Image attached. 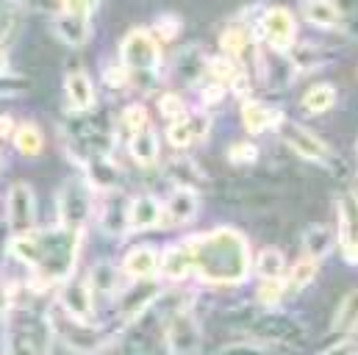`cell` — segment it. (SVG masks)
<instances>
[{
  "instance_id": "obj_1",
  "label": "cell",
  "mask_w": 358,
  "mask_h": 355,
  "mask_svg": "<svg viewBox=\"0 0 358 355\" xmlns=\"http://www.w3.org/2000/svg\"><path fill=\"white\" fill-rule=\"evenodd\" d=\"M84 245V231H67L62 225L56 228H34L28 233L11 236L8 253L20 264L31 266V289L45 291L73 277L78 256Z\"/></svg>"
},
{
  "instance_id": "obj_2",
  "label": "cell",
  "mask_w": 358,
  "mask_h": 355,
  "mask_svg": "<svg viewBox=\"0 0 358 355\" xmlns=\"http://www.w3.org/2000/svg\"><path fill=\"white\" fill-rule=\"evenodd\" d=\"M192 259V272L211 286H239L253 272V253L236 228H214L183 242Z\"/></svg>"
},
{
  "instance_id": "obj_3",
  "label": "cell",
  "mask_w": 358,
  "mask_h": 355,
  "mask_svg": "<svg viewBox=\"0 0 358 355\" xmlns=\"http://www.w3.org/2000/svg\"><path fill=\"white\" fill-rule=\"evenodd\" d=\"M64 133L70 139V153L73 156H81L78 161H90V159H103V156H111V147H114V131H111V122L94 111H81V114H73L67 122H64Z\"/></svg>"
},
{
  "instance_id": "obj_4",
  "label": "cell",
  "mask_w": 358,
  "mask_h": 355,
  "mask_svg": "<svg viewBox=\"0 0 358 355\" xmlns=\"http://www.w3.org/2000/svg\"><path fill=\"white\" fill-rule=\"evenodd\" d=\"M48 328H50V333H53L67 350H73L76 355H94L108 345V336H106L103 328H97V325H92V322H81V319L67 317L59 305L50 311Z\"/></svg>"
},
{
  "instance_id": "obj_5",
  "label": "cell",
  "mask_w": 358,
  "mask_h": 355,
  "mask_svg": "<svg viewBox=\"0 0 358 355\" xmlns=\"http://www.w3.org/2000/svg\"><path fill=\"white\" fill-rule=\"evenodd\" d=\"M120 67L128 75H156L162 70V48L159 39L148 28H131L120 42Z\"/></svg>"
},
{
  "instance_id": "obj_6",
  "label": "cell",
  "mask_w": 358,
  "mask_h": 355,
  "mask_svg": "<svg viewBox=\"0 0 358 355\" xmlns=\"http://www.w3.org/2000/svg\"><path fill=\"white\" fill-rule=\"evenodd\" d=\"M11 325L6 333V355H48L50 345V328L48 319L36 322V317H31L22 308H11Z\"/></svg>"
},
{
  "instance_id": "obj_7",
  "label": "cell",
  "mask_w": 358,
  "mask_h": 355,
  "mask_svg": "<svg viewBox=\"0 0 358 355\" xmlns=\"http://www.w3.org/2000/svg\"><path fill=\"white\" fill-rule=\"evenodd\" d=\"M56 214H59V225L67 231H84V222L92 214V189L87 180L81 178H70L64 180V186L59 189L56 197Z\"/></svg>"
},
{
  "instance_id": "obj_8",
  "label": "cell",
  "mask_w": 358,
  "mask_h": 355,
  "mask_svg": "<svg viewBox=\"0 0 358 355\" xmlns=\"http://www.w3.org/2000/svg\"><path fill=\"white\" fill-rule=\"evenodd\" d=\"M250 333H256L264 342H275L283 347H303L308 342V331L303 322H297L289 314H278L275 308L267 314H259L250 322Z\"/></svg>"
},
{
  "instance_id": "obj_9",
  "label": "cell",
  "mask_w": 358,
  "mask_h": 355,
  "mask_svg": "<svg viewBox=\"0 0 358 355\" xmlns=\"http://www.w3.org/2000/svg\"><path fill=\"white\" fill-rule=\"evenodd\" d=\"M256 25H259L256 36H262V42L272 53H286L292 45H297V20L283 6L264 8V14H262V20Z\"/></svg>"
},
{
  "instance_id": "obj_10",
  "label": "cell",
  "mask_w": 358,
  "mask_h": 355,
  "mask_svg": "<svg viewBox=\"0 0 358 355\" xmlns=\"http://www.w3.org/2000/svg\"><path fill=\"white\" fill-rule=\"evenodd\" d=\"M36 214H39V205H36V191L28 180H17L8 186L6 191V217H8V228L14 236L20 233H28L36 228Z\"/></svg>"
},
{
  "instance_id": "obj_11",
  "label": "cell",
  "mask_w": 358,
  "mask_h": 355,
  "mask_svg": "<svg viewBox=\"0 0 358 355\" xmlns=\"http://www.w3.org/2000/svg\"><path fill=\"white\" fill-rule=\"evenodd\" d=\"M278 133L283 139V145H289L303 161H314V164H331L334 161V153L331 147L308 128H303L300 122L283 117V122L278 125Z\"/></svg>"
},
{
  "instance_id": "obj_12",
  "label": "cell",
  "mask_w": 358,
  "mask_h": 355,
  "mask_svg": "<svg viewBox=\"0 0 358 355\" xmlns=\"http://www.w3.org/2000/svg\"><path fill=\"white\" fill-rule=\"evenodd\" d=\"M90 8L78 0H62V11L53 14V34L67 45V48H81L87 45L92 34Z\"/></svg>"
},
{
  "instance_id": "obj_13",
  "label": "cell",
  "mask_w": 358,
  "mask_h": 355,
  "mask_svg": "<svg viewBox=\"0 0 358 355\" xmlns=\"http://www.w3.org/2000/svg\"><path fill=\"white\" fill-rule=\"evenodd\" d=\"M164 345L170 355H200L203 333L192 311H176L164 325Z\"/></svg>"
},
{
  "instance_id": "obj_14",
  "label": "cell",
  "mask_w": 358,
  "mask_h": 355,
  "mask_svg": "<svg viewBox=\"0 0 358 355\" xmlns=\"http://www.w3.org/2000/svg\"><path fill=\"white\" fill-rule=\"evenodd\" d=\"M162 300V289L153 280H134L131 286L120 289L117 291V308H120V317L125 322H136L142 319L145 314L153 311V305Z\"/></svg>"
},
{
  "instance_id": "obj_15",
  "label": "cell",
  "mask_w": 358,
  "mask_h": 355,
  "mask_svg": "<svg viewBox=\"0 0 358 355\" xmlns=\"http://www.w3.org/2000/svg\"><path fill=\"white\" fill-rule=\"evenodd\" d=\"M59 308L81 322H92L94 317V294L87 286V280H64L59 283Z\"/></svg>"
},
{
  "instance_id": "obj_16",
  "label": "cell",
  "mask_w": 358,
  "mask_h": 355,
  "mask_svg": "<svg viewBox=\"0 0 358 355\" xmlns=\"http://www.w3.org/2000/svg\"><path fill=\"white\" fill-rule=\"evenodd\" d=\"M100 219V231H106L108 236L120 239L128 233V200L122 191H103V203L97 211Z\"/></svg>"
},
{
  "instance_id": "obj_17",
  "label": "cell",
  "mask_w": 358,
  "mask_h": 355,
  "mask_svg": "<svg viewBox=\"0 0 358 355\" xmlns=\"http://www.w3.org/2000/svg\"><path fill=\"white\" fill-rule=\"evenodd\" d=\"M164 222V205L153 194H139L128 203V231H150L162 228Z\"/></svg>"
},
{
  "instance_id": "obj_18",
  "label": "cell",
  "mask_w": 358,
  "mask_h": 355,
  "mask_svg": "<svg viewBox=\"0 0 358 355\" xmlns=\"http://www.w3.org/2000/svg\"><path fill=\"white\" fill-rule=\"evenodd\" d=\"M159 250L153 245H136L122 259V275L131 280H153L159 277Z\"/></svg>"
},
{
  "instance_id": "obj_19",
  "label": "cell",
  "mask_w": 358,
  "mask_h": 355,
  "mask_svg": "<svg viewBox=\"0 0 358 355\" xmlns=\"http://www.w3.org/2000/svg\"><path fill=\"white\" fill-rule=\"evenodd\" d=\"M206 64H208V56L200 45H189L186 50H180L173 61V75L178 78L183 87H192L197 84L203 75H206Z\"/></svg>"
},
{
  "instance_id": "obj_20",
  "label": "cell",
  "mask_w": 358,
  "mask_h": 355,
  "mask_svg": "<svg viewBox=\"0 0 358 355\" xmlns=\"http://www.w3.org/2000/svg\"><path fill=\"white\" fill-rule=\"evenodd\" d=\"M162 205H164V219L173 222V225H186V222H192V219L197 217V211H200L197 191L183 189V186H176V189L170 191L167 203H162Z\"/></svg>"
},
{
  "instance_id": "obj_21",
  "label": "cell",
  "mask_w": 358,
  "mask_h": 355,
  "mask_svg": "<svg viewBox=\"0 0 358 355\" xmlns=\"http://www.w3.org/2000/svg\"><path fill=\"white\" fill-rule=\"evenodd\" d=\"M303 20L314 28H325V31H334L342 25L345 20V11L336 0H303Z\"/></svg>"
},
{
  "instance_id": "obj_22",
  "label": "cell",
  "mask_w": 358,
  "mask_h": 355,
  "mask_svg": "<svg viewBox=\"0 0 358 355\" xmlns=\"http://www.w3.org/2000/svg\"><path fill=\"white\" fill-rule=\"evenodd\" d=\"M283 111L269 108L259 100H248L242 106V122L248 128V133H264V131H278V125L283 122Z\"/></svg>"
},
{
  "instance_id": "obj_23",
  "label": "cell",
  "mask_w": 358,
  "mask_h": 355,
  "mask_svg": "<svg viewBox=\"0 0 358 355\" xmlns=\"http://www.w3.org/2000/svg\"><path fill=\"white\" fill-rule=\"evenodd\" d=\"M336 217H339V245H342V256H345L348 264L356 266L358 245H356V205H353V197H350V205H348V200H339Z\"/></svg>"
},
{
  "instance_id": "obj_24",
  "label": "cell",
  "mask_w": 358,
  "mask_h": 355,
  "mask_svg": "<svg viewBox=\"0 0 358 355\" xmlns=\"http://www.w3.org/2000/svg\"><path fill=\"white\" fill-rule=\"evenodd\" d=\"M64 92H67L70 111L81 114V111H92V108H94V84H92V78L87 73H81V70L67 73V78H64Z\"/></svg>"
},
{
  "instance_id": "obj_25",
  "label": "cell",
  "mask_w": 358,
  "mask_h": 355,
  "mask_svg": "<svg viewBox=\"0 0 358 355\" xmlns=\"http://www.w3.org/2000/svg\"><path fill=\"white\" fill-rule=\"evenodd\" d=\"M192 275V259H189V250L186 245H173L167 247L162 256H159V277L170 280V283H180Z\"/></svg>"
},
{
  "instance_id": "obj_26",
  "label": "cell",
  "mask_w": 358,
  "mask_h": 355,
  "mask_svg": "<svg viewBox=\"0 0 358 355\" xmlns=\"http://www.w3.org/2000/svg\"><path fill=\"white\" fill-rule=\"evenodd\" d=\"M84 173H87V183L97 191H114L117 183H120V167L111 161V156H103V159H90L84 161Z\"/></svg>"
},
{
  "instance_id": "obj_27",
  "label": "cell",
  "mask_w": 358,
  "mask_h": 355,
  "mask_svg": "<svg viewBox=\"0 0 358 355\" xmlns=\"http://www.w3.org/2000/svg\"><path fill=\"white\" fill-rule=\"evenodd\" d=\"M128 153L131 159L139 164V167H153L162 156V139L153 128H145L139 133H131V142H128Z\"/></svg>"
},
{
  "instance_id": "obj_28",
  "label": "cell",
  "mask_w": 358,
  "mask_h": 355,
  "mask_svg": "<svg viewBox=\"0 0 358 355\" xmlns=\"http://www.w3.org/2000/svg\"><path fill=\"white\" fill-rule=\"evenodd\" d=\"M220 48H222V56L234 59L236 64H242L248 56H253V53L259 50V48L250 42L245 25H231V28H225L222 36H220Z\"/></svg>"
},
{
  "instance_id": "obj_29",
  "label": "cell",
  "mask_w": 358,
  "mask_h": 355,
  "mask_svg": "<svg viewBox=\"0 0 358 355\" xmlns=\"http://www.w3.org/2000/svg\"><path fill=\"white\" fill-rule=\"evenodd\" d=\"M283 56L294 73H314L317 67H322L331 59L320 45H292Z\"/></svg>"
},
{
  "instance_id": "obj_30",
  "label": "cell",
  "mask_w": 358,
  "mask_h": 355,
  "mask_svg": "<svg viewBox=\"0 0 358 355\" xmlns=\"http://www.w3.org/2000/svg\"><path fill=\"white\" fill-rule=\"evenodd\" d=\"M303 250H306V259L311 261L328 259L334 250V231L328 225H308L303 231Z\"/></svg>"
},
{
  "instance_id": "obj_31",
  "label": "cell",
  "mask_w": 358,
  "mask_h": 355,
  "mask_svg": "<svg viewBox=\"0 0 358 355\" xmlns=\"http://www.w3.org/2000/svg\"><path fill=\"white\" fill-rule=\"evenodd\" d=\"M122 272L114 264L103 261V264H94L90 269V277H87V286L92 289V294H117L122 286Z\"/></svg>"
},
{
  "instance_id": "obj_32",
  "label": "cell",
  "mask_w": 358,
  "mask_h": 355,
  "mask_svg": "<svg viewBox=\"0 0 358 355\" xmlns=\"http://www.w3.org/2000/svg\"><path fill=\"white\" fill-rule=\"evenodd\" d=\"M11 139H14L17 153L25 156V159L39 156L42 147H45V136H42V131H39L36 122H22V125H17L14 133H11Z\"/></svg>"
},
{
  "instance_id": "obj_33",
  "label": "cell",
  "mask_w": 358,
  "mask_h": 355,
  "mask_svg": "<svg viewBox=\"0 0 358 355\" xmlns=\"http://www.w3.org/2000/svg\"><path fill=\"white\" fill-rule=\"evenodd\" d=\"M253 272L262 280H283L286 275V256L278 247H264L259 259H253Z\"/></svg>"
},
{
  "instance_id": "obj_34",
  "label": "cell",
  "mask_w": 358,
  "mask_h": 355,
  "mask_svg": "<svg viewBox=\"0 0 358 355\" xmlns=\"http://www.w3.org/2000/svg\"><path fill=\"white\" fill-rule=\"evenodd\" d=\"M300 106H303V111H308L314 117L331 111L336 106V87L334 84H314V87L303 94Z\"/></svg>"
},
{
  "instance_id": "obj_35",
  "label": "cell",
  "mask_w": 358,
  "mask_h": 355,
  "mask_svg": "<svg viewBox=\"0 0 358 355\" xmlns=\"http://www.w3.org/2000/svg\"><path fill=\"white\" fill-rule=\"evenodd\" d=\"M167 175L176 180V186L192 189V191H197V186L206 180V175L200 173V167H197L192 159H183V156H176V159L167 164Z\"/></svg>"
},
{
  "instance_id": "obj_36",
  "label": "cell",
  "mask_w": 358,
  "mask_h": 355,
  "mask_svg": "<svg viewBox=\"0 0 358 355\" xmlns=\"http://www.w3.org/2000/svg\"><path fill=\"white\" fill-rule=\"evenodd\" d=\"M286 272H289L286 280H283L286 289H306V286L317 277V261H311V259H300L297 264L292 266V269H286Z\"/></svg>"
},
{
  "instance_id": "obj_37",
  "label": "cell",
  "mask_w": 358,
  "mask_h": 355,
  "mask_svg": "<svg viewBox=\"0 0 358 355\" xmlns=\"http://www.w3.org/2000/svg\"><path fill=\"white\" fill-rule=\"evenodd\" d=\"M159 114H162L164 119H170V122L183 119V117L189 114L186 100H183L180 94H176V92H164V94L159 97Z\"/></svg>"
},
{
  "instance_id": "obj_38",
  "label": "cell",
  "mask_w": 358,
  "mask_h": 355,
  "mask_svg": "<svg viewBox=\"0 0 358 355\" xmlns=\"http://www.w3.org/2000/svg\"><path fill=\"white\" fill-rule=\"evenodd\" d=\"M239 70V64L234 61V59H228V56H217V59H208V64H206V73L214 78V84H228L231 78H234V73Z\"/></svg>"
},
{
  "instance_id": "obj_39",
  "label": "cell",
  "mask_w": 358,
  "mask_h": 355,
  "mask_svg": "<svg viewBox=\"0 0 358 355\" xmlns=\"http://www.w3.org/2000/svg\"><path fill=\"white\" fill-rule=\"evenodd\" d=\"M122 125H125L131 133H139V131L150 128L148 108H145L142 103H131V106H125V111H122Z\"/></svg>"
},
{
  "instance_id": "obj_40",
  "label": "cell",
  "mask_w": 358,
  "mask_h": 355,
  "mask_svg": "<svg viewBox=\"0 0 358 355\" xmlns=\"http://www.w3.org/2000/svg\"><path fill=\"white\" fill-rule=\"evenodd\" d=\"M283 291H286L283 280H262V283H259V291H256V300H259L264 308L272 311L275 305H280Z\"/></svg>"
},
{
  "instance_id": "obj_41",
  "label": "cell",
  "mask_w": 358,
  "mask_h": 355,
  "mask_svg": "<svg viewBox=\"0 0 358 355\" xmlns=\"http://www.w3.org/2000/svg\"><path fill=\"white\" fill-rule=\"evenodd\" d=\"M228 159H231V164H256L259 161V145L250 139L234 142L228 147Z\"/></svg>"
},
{
  "instance_id": "obj_42",
  "label": "cell",
  "mask_w": 358,
  "mask_h": 355,
  "mask_svg": "<svg viewBox=\"0 0 358 355\" xmlns=\"http://www.w3.org/2000/svg\"><path fill=\"white\" fill-rule=\"evenodd\" d=\"M348 322H350V328H353V322H356V291H350L345 300H342V305H339V311H336V317H334V322H331V331L336 333V331H348Z\"/></svg>"
},
{
  "instance_id": "obj_43",
  "label": "cell",
  "mask_w": 358,
  "mask_h": 355,
  "mask_svg": "<svg viewBox=\"0 0 358 355\" xmlns=\"http://www.w3.org/2000/svg\"><path fill=\"white\" fill-rule=\"evenodd\" d=\"M167 142L173 145V147H189L192 142H194V136H192V128H189V122H186V117L183 119H176V122H170V128H167Z\"/></svg>"
},
{
  "instance_id": "obj_44",
  "label": "cell",
  "mask_w": 358,
  "mask_h": 355,
  "mask_svg": "<svg viewBox=\"0 0 358 355\" xmlns=\"http://www.w3.org/2000/svg\"><path fill=\"white\" fill-rule=\"evenodd\" d=\"M153 36H159L162 42H173L176 36H178L180 31V20L176 17V14H162L159 20H156V25H153Z\"/></svg>"
},
{
  "instance_id": "obj_45",
  "label": "cell",
  "mask_w": 358,
  "mask_h": 355,
  "mask_svg": "<svg viewBox=\"0 0 358 355\" xmlns=\"http://www.w3.org/2000/svg\"><path fill=\"white\" fill-rule=\"evenodd\" d=\"M14 25H17V6L11 0H0V45L11 36Z\"/></svg>"
},
{
  "instance_id": "obj_46",
  "label": "cell",
  "mask_w": 358,
  "mask_h": 355,
  "mask_svg": "<svg viewBox=\"0 0 358 355\" xmlns=\"http://www.w3.org/2000/svg\"><path fill=\"white\" fill-rule=\"evenodd\" d=\"M186 122H189V128H192L194 142H197V139H206L208 131H211V117H208L206 111H192V114H186Z\"/></svg>"
},
{
  "instance_id": "obj_47",
  "label": "cell",
  "mask_w": 358,
  "mask_h": 355,
  "mask_svg": "<svg viewBox=\"0 0 358 355\" xmlns=\"http://www.w3.org/2000/svg\"><path fill=\"white\" fill-rule=\"evenodd\" d=\"M214 355H267V353L259 345H253V342H236V345H228V347L217 350Z\"/></svg>"
},
{
  "instance_id": "obj_48",
  "label": "cell",
  "mask_w": 358,
  "mask_h": 355,
  "mask_svg": "<svg viewBox=\"0 0 358 355\" xmlns=\"http://www.w3.org/2000/svg\"><path fill=\"white\" fill-rule=\"evenodd\" d=\"M14 6H28V8H36V11H45V14H56L62 11V0H11Z\"/></svg>"
},
{
  "instance_id": "obj_49",
  "label": "cell",
  "mask_w": 358,
  "mask_h": 355,
  "mask_svg": "<svg viewBox=\"0 0 358 355\" xmlns=\"http://www.w3.org/2000/svg\"><path fill=\"white\" fill-rule=\"evenodd\" d=\"M31 87L28 78H11V75H0V94H20Z\"/></svg>"
},
{
  "instance_id": "obj_50",
  "label": "cell",
  "mask_w": 358,
  "mask_h": 355,
  "mask_svg": "<svg viewBox=\"0 0 358 355\" xmlns=\"http://www.w3.org/2000/svg\"><path fill=\"white\" fill-rule=\"evenodd\" d=\"M225 92H228V89L222 87V84H208V87L203 89V103H206V106H217V103L225 97Z\"/></svg>"
},
{
  "instance_id": "obj_51",
  "label": "cell",
  "mask_w": 358,
  "mask_h": 355,
  "mask_svg": "<svg viewBox=\"0 0 358 355\" xmlns=\"http://www.w3.org/2000/svg\"><path fill=\"white\" fill-rule=\"evenodd\" d=\"M320 355H356V339H345V342L328 347L325 353H320Z\"/></svg>"
},
{
  "instance_id": "obj_52",
  "label": "cell",
  "mask_w": 358,
  "mask_h": 355,
  "mask_svg": "<svg viewBox=\"0 0 358 355\" xmlns=\"http://www.w3.org/2000/svg\"><path fill=\"white\" fill-rule=\"evenodd\" d=\"M128 78H131V75H128L122 67H111V70L106 73V81H108L111 87H125V84H128Z\"/></svg>"
},
{
  "instance_id": "obj_53",
  "label": "cell",
  "mask_w": 358,
  "mask_h": 355,
  "mask_svg": "<svg viewBox=\"0 0 358 355\" xmlns=\"http://www.w3.org/2000/svg\"><path fill=\"white\" fill-rule=\"evenodd\" d=\"M14 117H8V114H0V139H11V133H14Z\"/></svg>"
},
{
  "instance_id": "obj_54",
  "label": "cell",
  "mask_w": 358,
  "mask_h": 355,
  "mask_svg": "<svg viewBox=\"0 0 358 355\" xmlns=\"http://www.w3.org/2000/svg\"><path fill=\"white\" fill-rule=\"evenodd\" d=\"M11 308V291L8 286H0V314H6Z\"/></svg>"
},
{
  "instance_id": "obj_55",
  "label": "cell",
  "mask_w": 358,
  "mask_h": 355,
  "mask_svg": "<svg viewBox=\"0 0 358 355\" xmlns=\"http://www.w3.org/2000/svg\"><path fill=\"white\" fill-rule=\"evenodd\" d=\"M6 70H8V56L6 50H0V75H6Z\"/></svg>"
},
{
  "instance_id": "obj_56",
  "label": "cell",
  "mask_w": 358,
  "mask_h": 355,
  "mask_svg": "<svg viewBox=\"0 0 358 355\" xmlns=\"http://www.w3.org/2000/svg\"><path fill=\"white\" fill-rule=\"evenodd\" d=\"M78 3H84V6H87V8H90V11H94V8H97V6H100V0H78Z\"/></svg>"
},
{
  "instance_id": "obj_57",
  "label": "cell",
  "mask_w": 358,
  "mask_h": 355,
  "mask_svg": "<svg viewBox=\"0 0 358 355\" xmlns=\"http://www.w3.org/2000/svg\"><path fill=\"white\" fill-rule=\"evenodd\" d=\"M0 170H3V156H0Z\"/></svg>"
}]
</instances>
